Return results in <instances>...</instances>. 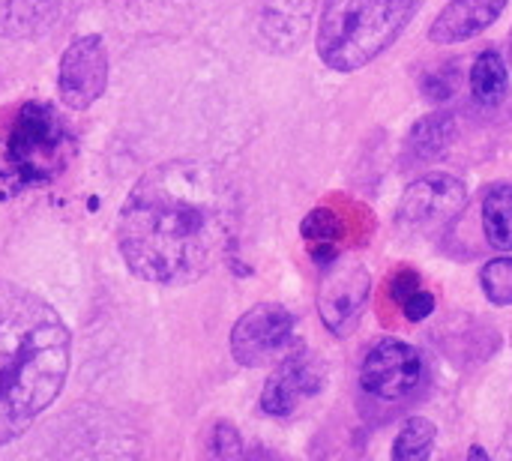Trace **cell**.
<instances>
[{
  "label": "cell",
  "mask_w": 512,
  "mask_h": 461,
  "mask_svg": "<svg viewBox=\"0 0 512 461\" xmlns=\"http://www.w3.org/2000/svg\"><path fill=\"white\" fill-rule=\"evenodd\" d=\"M420 291V273L417 270H399L393 279H390V297L396 303H405L411 294Z\"/></svg>",
  "instance_id": "cell-21"
},
{
  "label": "cell",
  "mask_w": 512,
  "mask_h": 461,
  "mask_svg": "<svg viewBox=\"0 0 512 461\" xmlns=\"http://www.w3.org/2000/svg\"><path fill=\"white\" fill-rule=\"evenodd\" d=\"M342 219L333 213V210H327V207H321V210H312L306 219H303V225H300V234L309 240V243H336L339 237H342Z\"/></svg>",
  "instance_id": "cell-19"
},
{
  "label": "cell",
  "mask_w": 512,
  "mask_h": 461,
  "mask_svg": "<svg viewBox=\"0 0 512 461\" xmlns=\"http://www.w3.org/2000/svg\"><path fill=\"white\" fill-rule=\"evenodd\" d=\"M312 15V0H273L264 6L261 33L270 36V48L288 51L303 42Z\"/></svg>",
  "instance_id": "cell-12"
},
{
  "label": "cell",
  "mask_w": 512,
  "mask_h": 461,
  "mask_svg": "<svg viewBox=\"0 0 512 461\" xmlns=\"http://www.w3.org/2000/svg\"><path fill=\"white\" fill-rule=\"evenodd\" d=\"M471 93L483 105H498L510 93V72L498 51H483L471 66Z\"/></svg>",
  "instance_id": "cell-15"
},
{
  "label": "cell",
  "mask_w": 512,
  "mask_h": 461,
  "mask_svg": "<svg viewBox=\"0 0 512 461\" xmlns=\"http://www.w3.org/2000/svg\"><path fill=\"white\" fill-rule=\"evenodd\" d=\"M108 84V51L102 36L75 39L60 60V96L69 108L93 105Z\"/></svg>",
  "instance_id": "cell-10"
},
{
  "label": "cell",
  "mask_w": 512,
  "mask_h": 461,
  "mask_svg": "<svg viewBox=\"0 0 512 461\" xmlns=\"http://www.w3.org/2000/svg\"><path fill=\"white\" fill-rule=\"evenodd\" d=\"M480 285L486 297L495 306H510L512 303V258H495L483 267Z\"/></svg>",
  "instance_id": "cell-18"
},
{
  "label": "cell",
  "mask_w": 512,
  "mask_h": 461,
  "mask_svg": "<svg viewBox=\"0 0 512 461\" xmlns=\"http://www.w3.org/2000/svg\"><path fill=\"white\" fill-rule=\"evenodd\" d=\"M240 195L228 171L201 159L150 168L129 192L117 243L126 267L153 285H189L219 264L237 234Z\"/></svg>",
  "instance_id": "cell-1"
},
{
  "label": "cell",
  "mask_w": 512,
  "mask_h": 461,
  "mask_svg": "<svg viewBox=\"0 0 512 461\" xmlns=\"http://www.w3.org/2000/svg\"><path fill=\"white\" fill-rule=\"evenodd\" d=\"M210 453L219 456V459H231V456H240L243 447H240V435L231 423H216L213 426V435H210Z\"/></svg>",
  "instance_id": "cell-20"
},
{
  "label": "cell",
  "mask_w": 512,
  "mask_h": 461,
  "mask_svg": "<svg viewBox=\"0 0 512 461\" xmlns=\"http://www.w3.org/2000/svg\"><path fill=\"white\" fill-rule=\"evenodd\" d=\"M483 228H486V240L495 249L512 252V183H495L486 192Z\"/></svg>",
  "instance_id": "cell-14"
},
{
  "label": "cell",
  "mask_w": 512,
  "mask_h": 461,
  "mask_svg": "<svg viewBox=\"0 0 512 461\" xmlns=\"http://www.w3.org/2000/svg\"><path fill=\"white\" fill-rule=\"evenodd\" d=\"M69 132L48 102H24L6 138V162L21 183H45L66 165Z\"/></svg>",
  "instance_id": "cell-4"
},
{
  "label": "cell",
  "mask_w": 512,
  "mask_h": 461,
  "mask_svg": "<svg viewBox=\"0 0 512 461\" xmlns=\"http://www.w3.org/2000/svg\"><path fill=\"white\" fill-rule=\"evenodd\" d=\"M426 378L420 351L402 339H381L363 360L360 387L381 402L411 399Z\"/></svg>",
  "instance_id": "cell-6"
},
{
  "label": "cell",
  "mask_w": 512,
  "mask_h": 461,
  "mask_svg": "<svg viewBox=\"0 0 512 461\" xmlns=\"http://www.w3.org/2000/svg\"><path fill=\"white\" fill-rule=\"evenodd\" d=\"M402 309H405V318L408 321H426L432 312H435V297L429 294V291H417V294H411L405 303H402Z\"/></svg>",
  "instance_id": "cell-22"
},
{
  "label": "cell",
  "mask_w": 512,
  "mask_h": 461,
  "mask_svg": "<svg viewBox=\"0 0 512 461\" xmlns=\"http://www.w3.org/2000/svg\"><path fill=\"white\" fill-rule=\"evenodd\" d=\"M294 336V315L279 303L252 306L231 330V354L240 366L255 369L273 360Z\"/></svg>",
  "instance_id": "cell-8"
},
{
  "label": "cell",
  "mask_w": 512,
  "mask_h": 461,
  "mask_svg": "<svg viewBox=\"0 0 512 461\" xmlns=\"http://www.w3.org/2000/svg\"><path fill=\"white\" fill-rule=\"evenodd\" d=\"M435 438H438V429H435V423L432 420H426V417H411L405 426H402V432H399V438H396V444H393V459L396 461H423L432 456V450H435Z\"/></svg>",
  "instance_id": "cell-17"
},
{
  "label": "cell",
  "mask_w": 512,
  "mask_h": 461,
  "mask_svg": "<svg viewBox=\"0 0 512 461\" xmlns=\"http://www.w3.org/2000/svg\"><path fill=\"white\" fill-rule=\"evenodd\" d=\"M372 276L360 261H333L324 267L318 288V312L333 336H348L369 303Z\"/></svg>",
  "instance_id": "cell-7"
},
{
  "label": "cell",
  "mask_w": 512,
  "mask_h": 461,
  "mask_svg": "<svg viewBox=\"0 0 512 461\" xmlns=\"http://www.w3.org/2000/svg\"><path fill=\"white\" fill-rule=\"evenodd\" d=\"M426 0H321L318 57L333 72H357L378 60L414 21Z\"/></svg>",
  "instance_id": "cell-3"
},
{
  "label": "cell",
  "mask_w": 512,
  "mask_h": 461,
  "mask_svg": "<svg viewBox=\"0 0 512 461\" xmlns=\"http://www.w3.org/2000/svg\"><path fill=\"white\" fill-rule=\"evenodd\" d=\"M327 384L324 360L312 357L309 351L288 354L264 384L261 411L270 417H291L303 402L318 396Z\"/></svg>",
  "instance_id": "cell-9"
},
{
  "label": "cell",
  "mask_w": 512,
  "mask_h": 461,
  "mask_svg": "<svg viewBox=\"0 0 512 461\" xmlns=\"http://www.w3.org/2000/svg\"><path fill=\"white\" fill-rule=\"evenodd\" d=\"M72 339L36 294L0 282V444L24 435L60 396Z\"/></svg>",
  "instance_id": "cell-2"
},
{
  "label": "cell",
  "mask_w": 512,
  "mask_h": 461,
  "mask_svg": "<svg viewBox=\"0 0 512 461\" xmlns=\"http://www.w3.org/2000/svg\"><path fill=\"white\" fill-rule=\"evenodd\" d=\"M453 132H456V123L450 114H432V117H423L420 123H414V132H411V150L417 159H435L441 156L450 141H453Z\"/></svg>",
  "instance_id": "cell-16"
},
{
  "label": "cell",
  "mask_w": 512,
  "mask_h": 461,
  "mask_svg": "<svg viewBox=\"0 0 512 461\" xmlns=\"http://www.w3.org/2000/svg\"><path fill=\"white\" fill-rule=\"evenodd\" d=\"M471 459H486V453H483L480 447H474V450H471Z\"/></svg>",
  "instance_id": "cell-23"
},
{
  "label": "cell",
  "mask_w": 512,
  "mask_h": 461,
  "mask_svg": "<svg viewBox=\"0 0 512 461\" xmlns=\"http://www.w3.org/2000/svg\"><path fill=\"white\" fill-rule=\"evenodd\" d=\"M504 6L507 0H450L441 9V15L432 21L429 39L438 45H456L474 39L501 18Z\"/></svg>",
  "instance_id": "cell-11"
},
{
  "label": "cell",
  "mask_w": 512,
  "mask_h": 461,
  "mask_svg": "<svg viewBox=\"0 0 512 461\" xmlns=\"http://www.w3.org/2000/svg\"><path fill=\"white\" fill-rule=\"evenodd\" d=\"M468 207V186L456 174H426L414 180L399 201V231L408 237L444 234Z\"/></svg>",
  "instance_id": "cell-5"
},
{
  "label": "cell",
  "mask_w": 512,
  "mask_h": 461,
  "mask_svg": "<svg viewBox=\"0 0 512 461\" xmlns=\"http://www.w3.org/2000/svg\"><path fill=\"white\" fill-rule=\"evenodd\" d=\"M60 0H0V36H36L54 24Z\"/></svg>",
  "instance_id": "cell-13"
}]
</instances>
